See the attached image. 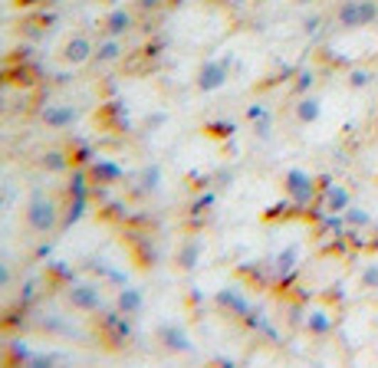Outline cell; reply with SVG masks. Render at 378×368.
<instances>
[{
	"label": "cell",
	"instance_id": "cell-7",
	"mask_svg": "<svg viewBox=\"0 0 378 368\" xmlns=\"http://www.w3.org/2000/svg\"><path fill=\"white\" fill-rule=\"evenodd\" d=\"M224 83V66H207L201 73V89H217Z\"/></svg>",
	"mask_w": 378,
	"mask_h": 368
},
{
	"label": "cell",
	"instance_id": "cell-17",
	"mask_svg": "<svg viewBox=\"0 0 378 368\" xmlns=\"http://www.w3.org/2000/svg\"><path fill=\"white\" fill-rule=\"evenodd\" d=\"M7 280H10V270L0 263V286H7Z\"/></svg>",
	"mask_w": 378,
	"mask_h": 368
},
{
	"label": "cell",
	"instance_id": "cell-12",
	"mask_svg": "<svg viewBox=\"0 0 378 368\" xmlns=\"http://www.w3.org/2000/svg\"><path fill=\"white\" fill-rule=\"evenodd\" d=\"M349 83H352L355 89L369 86V83H372V73H365V69H355V73H352V79H349Z\"/></svg>",
	"mask_w": 378,
	"mask_h": 368
},
{
	"label": "cell",
	"instance_id": "cell-5",
	"mask_svg": "<svg viewBox=\"0 0 378 368\" xmlns=\"http://www.w3.org/2000/svg\"><path fill=\"white\" fill-rule=\"evenodd\" d=\"M319 112H322V105H319L316 95H310V99H303L300 109H296V115H300V122H316Z\"/></svg>",
	"mask_w": 378,
	"mask_h": 368
},
{
	"label": "cell",
	"instance_id": "cell-8",
	"mask_svg": "<svg viewBox=\"0 0 378 368\" xmlns=\"http://www.w3.org/2000/svg\"><path fill=\"white\" fill-rule=\"evenodd\" d=\"M296 257H300V250H296V247H286L283 253L276 257V270H280V273H290L293 266H296Z\"/></svg>",
	"mask_w": 378,
	"mask_h": 368
},
{
	"label": "cell",
	"instance_id": "cell-19",
	"mask_svg": "<svg viewBox=\"0 0 378 368\" xmlns=\"http://www.w3.org/2000/svg\"><path fill=\"white\" fill-rule=\"evenodd\" d=\"M145 4H158V0H145Z\"/></svg>",
	"mask_w": 378,
	"mask_h": 368
},
{
	"label": "cell",
	"instance_id": "cell-13",
	"mask_svg": "<svg viewBox=\"0 0 378 368\" xmlns=\"http://www.w3.org/2000/svg\"><path fill=\"white\" fill-rule=\"evenodd\" d=\"M138 303H142V296H138V293H125V296H122V309H125V312H129V309H135Z\"/></svg>",
	"mask_w": 378,
	"mask_h": 368
},
{
	"label": "cell",
	"instance_id": "cell-14",
	"mask_svg": "<svg viewBox=\"0 0 378 368\" xmlns=\"http://www.w3.org/2000/svg\"><path fill=\"white\" fill-rule=\"evenodd\" d=\"M46 119H50V122H56V125H60V122H69V119H73V109H66V112H50Z\"/></svg>",
	"mask_w": 378,
	"mask_h": 368
},
{
	"label": "cell",
	"instance_id": "cell-3",
	"mask_svg": "<svg viewBox=\"0 0 378 368\" xmlns=\"http://www.w3.org/2000/svg\"><path fill=\"white\" fill-rule=\"evenodd\" d=\"M30 224L36 231H50L53 227V204L43 197H33V207H30Z\"/></svg>",
	"mask_w": 378,
	"mask_h": 368
},
{
	"label": "cell",
	"instance_id": "cell-6",
	"mask_svg": "<svg viewBox=\"0 0 378 368\" xmlns=\"http://www.w3.org/2000/svg\"><path fill=\"white\" fill-rule=\"evenodd\" d=\"M306 329H310V332H316V335H326L329 329H332V319H329L326 312L319 309V312H310V319H306Z\"/></svg>",
	"mask_w": 378,
	"mask_h": 368
},
{
	"label": "cell",
	"instance_id": "cell-1",
	"mask_svg": "<svg viewBox=\"0 0 378 368\" xmlns=\"http://www.w3.org/2000/svg\"><path fill=\"white\" fill-rule=\"evenodd\" d=\"M335 23L345 30H362V26L378 23V0H342L335 10Z\"/></svg>",
	"mask_w": 378,
	"mask_h": 368
},
{
	"label": "cell",
	"instance_id": "cell-10",
	"mask_svg": "<svg viewBox=\"0 0 378 368\" xmlns=\"http://www.w3.org/2000/svg\"><path fill=\"white\" fill-rule=\"evenodd\" d=\"M345 221L352 224V227H365V224H369L372 217L365 214V211H359V207H352V204H349V207H345Z\"/></svg>",
	"mask_w": 378,
	"mask_h": 368
},
{
	"label": "cell",
	"instance_id": "cell-15",
	"mask_svg": "<svg viewBox=\"0 0 378 368\" xmlns=\"http://www.w3.org/2000/svg\"><path fill=\"white\" fill-rule=\"evenodd\" d=\"M125 23H129V17H125V14H115V17H112V30H122Z\"/></svg>",
	"mask_w": 378,
	"mask_h": 368
},
{
	"label": "cell",
	"instance_id": "cell-9",
	"mask_svg": "<svg viewBox=\"0 0 378 368\" xmlns=\"http://www.w3.org/2000/svg\"><path fill=\"white\" fill-rule=\"evenodd\" d=\"M362 290H378V260H372V263L362 270Z\"/></svg>",
	"mask_w": 378,
	"mask_h": 368
},
{
	"label": "cell",
	"instance_id": "cell-4",
	"mask_svg": "<svg viewBox=\"0 0 378 368\" xmlns=\"http://www.w3.org/2000/svg\"><path fill=\"white\" fill-rule=\"evenodd\" d=\"M352 204V197L342 184H329L326 188V211L329 214H345V207Z\"/></svg>",
	"mask_w": 378,
	"mask_h": 368
},
{
	"label": "cell",
	"instance_id": "cell-18",
	"mask_svg": "<svg viewBox=\"0 0 378 368\" xmlns=\"http://www.w3.org/2000/svg\"><path fill=\"white\" fill-rule=\"evenodd\" d=\"M296 4H313V0H296Z\"/></svg>",
	"mask_w": 378,
	"mask_h": 368
},
{
	"label": "cell",
	"instance_id": "cell-16",
	"mask_svg": "<svg viewBox=\"0 0 378 368\" xmlns=\"http://www.w3.org/2000/svg\"><path fill=\"white\" fill-rule=\"evenodd\" d=\"M115 53H119V46H115V43H109V46H103V53H99V56H103V60H112Z\"/></svg>",
	"mask_w": 378,
	"mask_h": 368
},
{
	"label": "cell",
	"instance_id": "cell-2",
	"mask_svg": "<svg viewBox=\"0 0 378 368\" xmlns=\"http://www.w3.org/2000/svg\"><path fill=\"white\" fill-rule=\"evenodd\" d=\"M283 188H286V194L296 201V204H310V197H313V178L306 172H290L286 174V181H283Z\"/></svg>",
	"mask_w": 378,
	"mask_h": 368
},
{
	"label": "cell",
	"instance_id": "cell-11",
	"mask_svg": "<svg viewBox=\"0 0 378 368\" xmlns=\"http://www.w3.org/2000/svg\"><path fill=\"white\" fill-rule=\"evenodd\" d=\"M66 56H69V60H86V56H89V43H86V40H73V43H69V50H66Z\"/></svg>",
	"mask_w": 378,
	"mask_h": 368
}]
</instances>
